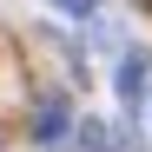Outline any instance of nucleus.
<instances>
[{"label": "nucleus", "mask_w": 152, "mask_h": 152, "mask_svg": "<svg viewBox=\"0 0 152 152\" xmlns=\"http://www.w3.org/2000/svg\"><path fill=\"white\" fill-rule=\"evenodd\" d=\"M119 99H126V113H139V99H145V86H152V53L145 46H126L119 53Z\"/></svg>", "instance_id": "f257e3e1"}, {"label": "nucleus", "mask_w": 152, "mask_h": 152, "mask_svg": "<svg viewBox=\"0 0 152 152\" xmlns=\"http://www.w3.org/2000/svg\"><path fill=\"white\" fill-rule=\"evenodd\" d=\"M66 126H73V106H66V99H60V93L40 99V106H33V145H60Z\"/></svg>", "instance_id": "f03ea898"}, {"label": "nucleus", "mask_w": 152, "mask_h": 152, "mask_svg": "<svg viewBox=\"0 0 152 152\" xmlns=\"http://www.w3.org/2000/svg\"><path fill=\"white\" fill-rule=\"evenodd\" d=\"M66 132H73V152H119L113 126H99V119H86V126H66Z\"/></svg>", "instance_id": "7ed1b4c3"}, {"label": "nucleus", "mask_w": 152, "mask_h": 152, "mask_svg": "<svg viewBox=\"0 0 152 152\" xmlns=\"http://www.w3.org/2000/svg\"><path fill=\"white\" fill-rule=\"evenodd\" d=\"M53 7H66V13H73V20H86V13H93V7H99V0H53Z\"/></svg>", "instance_id": "20e7f679"}, {"label": "nucleus", "mask_w": 152, "mask_h": 152, "mask_svg": "<svg viewBox=\"0 0 152 152\" xmlns=\"http://www.w3.org/2000/svg\"><path fill=\"white\" fill-rule=\"evenodd\" d=\"M0 145H7V132H0Z\"/></svg>", "instance_id": "39448f33"}]
</instances>
